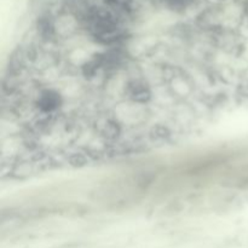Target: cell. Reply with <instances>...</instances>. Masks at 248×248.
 <instances>
[{"label": "cell", "instance_id": "1", "mask_svg": "<svg viewBox=\"0 0 248 248\" xmlns=\"http://www.w3.org/2000/svg\"><path fill=\"white\" fill-rule=\"evenodd\" d=\"M39 106L45 111L52 110V109H55L58 106V97L56 94H52L51 92H46V93H44L40 97Z\"/></svg>", "mask_w": 248, "mask_h": 248}]
</instances>
